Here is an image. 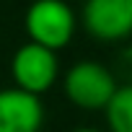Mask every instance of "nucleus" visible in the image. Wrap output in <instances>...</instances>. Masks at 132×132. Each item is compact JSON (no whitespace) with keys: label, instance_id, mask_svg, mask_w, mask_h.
<instances>
[{"label":"nucleus","instance_id":"8","mask_svg":"<svg viewBox=\"0 0 132 132\" xmlns=\"http://www.w3.org/2000/svg\"><path fill=\"white\" fill-rule=\"evenodd\" d=\"M73 132H104V129H96V127H78V129H73Z\"/></svg>","mask_w":132,"mask_h":132},{"label":"nucleus","instance_id":"7","mask_svg":"<svg viewBox=\"0 0 132 132\" xmlns=\"http://www.w3.org/2000/svg\"><path fill=\"white\" fill-rule=\"evenodd\" d=\"M119 68H122V73H124V75L129 78V83H132V44L119 52Z\"/></svg>","mask_w":132,"mask_h":132},{"label":"nucleus","instance_id":"1","mask_svg":"<svg viewBox=\"0 0 132 132\" xmlns=\"http://www.w3.org/2000/svg\"><path fill=\"white\" fill-rule=\"evenodd\" d=\"M119 83L106 65L96 60H80L70 65L62 75V93L75 109L83 111H104L114 98Z\"/></svg>","mask_w":132,"mask_h":132},{"label":"nucleus","instance_id":"5","mask_svg":"<svg viewBox=\"0 0 132 132\" xmlns=\"http://www.w3.org/2000/svg\"><path fill=\"white\" fill-rule=\"evenodd\" d=\"M44 104L16 86L0 88V132H42Z\"/></svg>","mask_w":132,"mask_h":132},{"label":"nucleus","instance_id":"4","mask_svg":"<svg viewBox=\"0 0 132 132\" xmlns=\"http://www.w3.org/2000/svg\"><path fill=\"white\" fill-rule=\"evenodd\" d=\"M83 29L96 42H122L132 36V0H86Z\"/></svg>","mask_w":132,"mask_h":132},{"label":"nucleus","instance_id":"6","mask_svg":"<svg viewBox=\"0 0 132 132\" xmlns=\"http://www.w3.org/2000/svg\"><path fill=\"white\" fill-rule=\"evenodd\" d=\"M109 132H132V83L117 88L114 98L104 109Z\"/></svg>","mask_w":132,"mask_h":132},{"label":"nucleus","instance_id":"3","mask_svg":"<svg viewBox=\"0 0 132 132\" xmlns=\"http://www.w3.org/2000/svg\"><path fill=\"white\" fill-rule=\"evenodd\" d=\"M11 78H13L16 88L42 98V93H47L60 80L57 52L39 47L34 42L21 44L11 57Z\"/></svg>","mask_w":132,"mask_h":132},{"label":"nucleus","instance_id":"2","mask_svg":"<svg viewBox=\"0 0 132 132\" xmlns=\"http://www.w3.org/2000/svg\"><path fill=\"white\" fill-rule=\"evenodd\" d=\"M23 29L29 42L60 52L73 42L78 31V16L65 0H34L26 8Z\"/></svg>","mask_w":132,"mask_h":132}]
</instances>
